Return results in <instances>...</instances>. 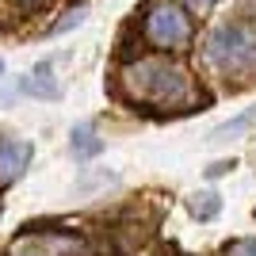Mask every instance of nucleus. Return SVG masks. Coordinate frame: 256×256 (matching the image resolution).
Here are the masks:
<instances>
[{"label": "nucleus", "instance_id": "nucleus-1", "mask_svg": "<svg viewBox=\"0 0 256 256\" xmlns=\"http://www.w3.org/2000/svg\"><path fill=\"white\" fill-rule=\"evenodd\" d=\"M122 88L130 100L153 107H180L192 100V76L188 69L168 58H138L122 69Z\"/></svg>", "mask_w": 256, "mask_h": 256}, {"label": "nucleus", "instance_id": "nucleus-11", "mask_svg": "<svg viewBox=\"0 0 256 256\" xmlns=\"http://www.w3.org/2000/svg\"><path fill=\"white\" fill-rule=\"evenodd\" d=\"M237 168V160L230 157V160H214L210 168H206V180H222V176H230V172Z\"/></svg>", "mask_w": 256, "mask_h": 256}, {"label": "nucleus", "instance_id": "nucleus-14", "mask_svg": "<svg viewBox=\"0 0 256 256\" xmlns=\"http://www.w3.org/2000/svg\"><path fill=\"white\" fill-rule=\"evenodd\" d=\"M23 4H42V0H23Z\"/></svg>", "mask_w": 256, "mask_h": 256}, {"label": "nucleus", "instance_id": "nucleus-10", "mask_svg": "<svg viewBox=\"0 0 256 256\" xmlns=\"http://www.w3.org/2000/svg\"><path fill=\"white\" fill-rule=\"evenodd\" d=\"M218 256H256V237H237V241L222 245Z\"/></svg>", "mask_w": 256, "mask_h": 256}, {"label": "nucleus", "instance_id": "nucleus-15", "mask_svg": "<svg viewBox=\"0 0 256 256\" xmlns=\"http://www.w3.org/2000/svg\"><path fill=\"white\" fill-rule=\"evenodd\" d=\"M0 76H4V58H0Z\"/></svg>", "mask_w": 256, "mask_h": 256}, {"label": "nucleus", "instance_id": "nucleus-9", "mask_svg": "<svg viewBox=\"0 0 256 256\" xmlns=\"http://www.w3.org/2000/svg\"><path fill=\"white\" fill-rule=\"evenodd\" d=\"M84 20H88V4H76V8L65 12V20L50 23V34H65V31H73V27H80Z\"/></svg>", "mask_w": 256, "mask_h": 256}, {"label": "nucleus", "instance_id": "nucleus-5", "mask_svg": "<svg viewBox=\"0 0 256 256\" xmlns=\"http://www.w3.org/2000/svg\"><path fill=\"white\" fill-rule=\"evenodd\" d=\"M69 153L76 157V164H88V160H96L104 153V138H100L96 122H76L69 130Z\"/></svg>", "mask_w": 256, "mask_h": 256}, {"label": "nucleus", "instance_id": "nucleus-2", "mask_svg": "<svg viewBox=\"0 0 256 256\" xmlns=\"http://www.w3.org/2000/svg\"><path fill=\"white\" fill-rule=\"evenodd\" d=\"M203 58L222 76H252L256 73V23L226 20L203 42Z\"/></svg>", "mask_w": 256, "mask_h": 256}, {"label": "nucleus", "instance_id": "nucleus-3", "mask_svg": "<svg viewBox=\"0 0 256 256\" xmlns=\"http://www.w3.org/2000/svg\"><path fill=\"white\" fill-rule=\"evenodd\" d=\"M142 34L157 54H180L195 38L192 12L180 0H153L146 8V16H142Z\"/></svg>", "mask_w": 256, "mask_h": 256}, {"label": "nucleus", "instance_id": "nucleus-13", "mask_svg": "<svg viewBox=\"0 0 256 256\" xmlns=\"http://www.w3.org/2000/svg\"><path fill=\"white\" fill-rule=\"evenodd\" d=\"M12 256H46V252H34V248H31V241H27V245L12 248Z\"/></svg>", "mask_w": 256, "mask_h": 256}, {"label": "nucleus", "instance_id": "nucleus-8", "mask_svg": "<svg viewBox=\"0 0 256 256\" xmlns=\"http://www.w3.org/2000/svg\"><path fill=\"white\" fill-rule=\"evenodd\" d=\"M188 210H192V218H199V222H210V218H218V210H222V195L218 192H195L192 199H188Z\"/></svg>", "mask_w": 256, "mask_h": 256}, {"label": "nucleus", "instance_id": "nucleus-7", "mask_svg": "<svg viewBox=\"0 0 256 256\" xmlns=\"http://www.w3.org/2000/svg\"><path fill=\"white\" fill-rule=\"evenodd\" d=\"M252 122H256V104H252V107H245L241 115L226 118L222 126H214V130H210V142H230V138H237V134H245Z\"/></svg>", "mask_w": 256, "mask_h": 256}, {"label": "nucleus", "instance_id": "nucleus-4", "mask_svg": "<svg viewBox=\"0 0 256 256\" xmlns=\"http://www.w3.org/2000/svg\"><path fill=\"white\" fill-rule=\"evenodd\" d=\"M31 142H20V138H4L0 142V188H12L16 180H23V172L31 168Z\"/></svg>", "mask_w": 256, "mask_h": 256}, {"label": "nucleus", "instance_id": "nucleus-6", "mask_svg": "<svg viewBox=\"0 0 256 256\" xmlns=\"http://www.w3.org/2000/svg\"><path fill=\"white\" fill-rule=\"evenodd\" d=\"M16 92H23V96H34V100H62V84L54 80L50 62H38V65H34V73H31V76H23L20 84H16Z\"/></svg>", "mask_w": 256, "mask_h": 256}, {"label": "nucleus", "instance_id": "nucleus-12", "mask_svg": "<svg viewBox=\"0 0 256 256\" xmlns=\"http://www.w3.org/2000/svg\"><path fill=\"white\" fill-rule=\"evenodd\" d=\"M180 4H184L188 12H195V16H203V12H210L218 0H180Z\"/></svg>", "mask_w": 256, "mask_h": 256}]
</instances>
